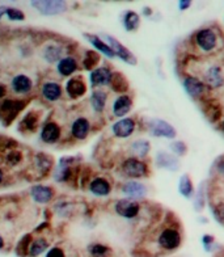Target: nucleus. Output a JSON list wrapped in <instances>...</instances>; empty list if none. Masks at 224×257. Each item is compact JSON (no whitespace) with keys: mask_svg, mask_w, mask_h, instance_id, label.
<instances>
[{"mask_svg":"<svg viewBox=\"0 0 224 257\" xmlns=\"http://www.w3.org/2000/svg\"><path fill=\"white\" fill-rule=\"evenodd\" d=\"M84 37L87 38V40H88L96 49H99L101 53H104L106 57H109V58L116 57V54H114V51L112 50V48H110L108 44H105V42H104V41H102L99 36H93V34H85Z\"/></svg>","mask_w":224,"mask_h":257,"instance_id":"23","label":"nucleus"},{"mask_svg":"<svg viewBox=\"0 0 224 257\" xmlns=\"http://www.w3.org/2000/svg\"><path fill=\"white\" fill-rule=\"evenodd\" d=\"M76 68H78V63L71 57L63 58L58 63V72L63 76H70V75L76 71Z\"/></svg>","mask_w":224,"mask_h":257,"instance_id":"25","label":"nucleus"},{"mask_svg":"<svg viewBox=\"0 0 224 257\" xmlns=\"http://www.w3.org/2000/svg\"><path fill=\"white\" fill-rule=\"evenodd\" d=\"M88 252L92 257H110L112 256V249L104 244L95 243L88 247Z\"/></svg>","mask_w":224,"mask_h":257,"instance_id":"31","label":"nucleus"},{"mask_svg":"<svg viewBox=\"0 0 224 257\" xmlns=\"http://www.w3.org/2000/svg\"><path fill=\"white\" fill-rule=\"evenodd\" d=\"M46 257H66L65 256V252H63V249H61V248H51L50 250L48 252V254H46Z\"/></svg>","mask_w":224,"mask_h":257,"instance_id":"41","label":"nucleus"},{"mask_svg":"<svg viewBox=\"0 0 224 257\" xmlns=\"http://www.w3.org/2000/svg\"><path fill=\"white\" fill-rule=\"evenodd\" d=\"M102 38L108 41V45L110 46V48H112V50L114 51V54H116L117 57L121 58V59H122V61H125L126 63L135 66L136 62H138L136 61V58L134 57L133 53H131L129 49H126L118 40H116V38L112 37V36H106V34H104V36H102Z\"/></svg>","mask_w":224,"mask_h":257,"instance_id":"5","label":"nucleus"},{"mask_svg":"<svg viewBox=\"0 0 224 257\" xmlns=\"http://www.w3.org/2000/svg\"><path fill=\"white\" fill-rule=\"evenodd\" d=\"M221 127H223V130H224V119H223V123H221Z\"/></svg>","mask_w":224,"mask_h":257,"instance_id":"48","label":"nucleus"},{"mask_svg":"<svg viewBox=\"0 0 224 257\" xmlns=\"http://www.w3.org/2000/svg\"><path fill=\"white\" fill-rule=\"evenodd\" d=\"M97 62H99V55L96 54V53H93V51H89V53H87V57H85V61H84L85 68L91 70V68L93 67V66L97 63Z\"/></svg>","mask_w":224,"mask_h":257,"instance_id":"37","label":"nucleus"},{"mask_svg":"<svg viewBox=\"0 0 224 257\" xmlns=\"http://www.w3.org/2000/svg\"><path fill=\"white\" fill-rule=\"evenodd\" d=\"M21 160V154L19 151H11L7 156V162L11 166H16Z\"/></svg>","mask_w":224,"mask_h":257,"instance_id":"39","label":"nucleus"},{"mask_svg":"<svg viewBox=\"0 0 224 257\" xmlns=\"http://www.w3.org/2000/svg\"><path fill=\"white\" fill-rule=\"evenodd\" d=\"M200 80L210 89L224 87V70L217 63H208L200 72Z\"/></svg>","mask_w":224,"mask_h":257,"instance_id":"1","label":"nucleus"},{"mask_svg":"<svg viewBox=\"0 0 224 257\" xmlns=\"http://www.w3.org/2000/svg\"><path fill=\"white\" fill-rule=\"evenodd\" d=\"M122 192L130 198H143L147 194V188L138 181H127L123 184Z\"/></svg>","mask_w":224,"mask_h":257,"instance_id":"14","label":"nucleus"},{"mask_svg":"<svg viewBox=\"0 0 224 257\" xmlns=\"http://www.w3.org/2000/svg\"><path fill=\"white\" fill-rule=\"evenodd\" d=\"M32 197L33 200L38 203H46L51 200L53 197V190L49 186L37 185L32 189Z\"/></svg>","mask_w":224,"mask_h":257,"instance_id":"20","label":"nucleus"},{"mask_svg":"<svg viewBox=\"0 0 224 257\" xmlns=\"http://www.w3.org/2000/svg\"><path fill=\"white\" fill-rule=\"evenodd\" d=\"M32 6L44 15H57L66 10L65 2H33Z\"/></svg>","mask_w":224,"mask_h":257,"instance_id":"9","label":"nucleus"},{"mask_svg":"<svg viewBox=\"0 0 224 257\" xmlns=\"http://www.w3.org/2000/svg\"><path fill=\"white\" fill-rule=\"evenodd\" d=\"M144 11H146V12H144V15H147V16L152 14V10H149V8H147V7L144 8Z\"/></svg>","mask_w":224,"mask_h":257,"instance_id":"45","label":"nucleus"},{"mask_svg":"<svg viewBox=\"0 0 224 257\" xmlns=\"http://www.w3.org/2000/svg\"><path fill=\"white\" fill-rule=\"evenodd\" d=\"M46 249H48V241L45 239H37V240H34L32 243L31 248H29V254L32 257H37L44 253Z\"/></svg>","mask_w":224,"mask_h":257,"instance_id":"32","label":"nucleus"},{"mask_svg":"<svg viewBox=\"0 0 224 257\" xmlns=\"http://www.w3.org/2000/svg\"><path fill=\"white\" fill-rule=\"evenodd\" d=\"M178 190L182 194L183 197L186 198H190L194 193L193 184H191V180L189 177V175H182L180 179V183H178Z\"/></svg>","mask_w":224,"mask_h":257,"instance_id":"29","label":"nucleus"},{"mask_svg":"<svg viewBox=\"0 0 224 257\" xmlns=\"http://www.w3.org/2000/svg\"><path fill=\"white\" fill-rule=\"evenodd\" d=\"M59 137H61V128L54 122H49L42 128L41 139L45 143H55Z\"/></svg>","mask_w":224,"mask_h":257,"instance_id":"16","label":"nucleus"},{"mask_svg":"<svg viewBox=\"0 0 224 257\" xmlns=\"http://www.w3.org/2000/svg\"><path fill=\"white\" fill-rule=\"evenodd\" d=\"M42 55H44V58L49 63H54V62H57L61 58L62 48L58 46V45H49V46L45 48L44 54Z\"/></svg>","mask_w":224,"mask_h":257,"instance_id":"28","label":"nucleus"},{"mask_svg":"<svg viewBox=\"0 0 224 257\" xmlns=\"http://www.w3.org/2000/svg\"><path fill=\"white\" fill-rule=\"evenodd\" d=\"M3 245H4V240H3V237L0 236V249H2V248H3Z\"/></svg>","mask_w":224,"mask_h":257,"instance_id":"46","label":"nucleus"},{"mask_svg":"<svg viewBox=\"0 0 224 257\" xmlns=\"http://www.w3.org/2000/svg\"><path fill=\"white\" fill-rule=\"evenodd\" d=\"M212 214H214L215 219L217 222H220V223L224 224V203H217L212 207Z\"/></svg>","mask_w":224,"mask_h":257,"instance_id":"38","label":"nucleus"},{"mask_svg":"<svg viewBox=\"0 0 224 257\" xmlns=\"http://www.w3.org/2000/svg\"><path fill=\"white\" fill-rule=\"evenodd\" d=\"M112 71L106 67H99L93 70L91 74V84L93 87H101V85L110 84L112 80Z\"/></svg>","mask_w":224,"mask_h":257,"instance_id":"11","label":"nucleus"},{"mask_svg":"<svg viewBox=\"0 0 224 257\" xmlns=\"http://www.w3.org/2000/svg\"><path fill=\"white\" fill-rule=\"evenodd\" d=\"M149 150H151V145H149L148 141H144V139L135 141V142L131 145V151H133L138 158H144V156H147V154L149 153Z\"/></svg>","mask_w":224,"mask_h":257,"instance_id":"30","label":"nucleus"},{"mask_svg":"<svg viewBox=\"0 0 224 257\" xmlns=\"http://www.w3.org/2000/svg\"><path fill=\"white\" fill-rule=\"evenodd\" d=\"M194 42L199 48L200 51L211 53L217 46V36L215 33V31H212L210 28H204V29H200V31H198L195 33Z\"/></svg>","mask_w":224,"mask_h":257,"instance_id":"2","label":"nucleus"},{"mask_svg":"<svg viewBox=\"0 0 224 257\" xmlns=\"http://www.w3.org/2000/svg\"><path fill=\"white\" fill-rule=\"evenodd\" d=\"M42 93L48 100L50 101H57L58 98H61L62 96V88L61 85L55 81H48L45 83L44 87H42Z\"/></svg>","mask_w":224,"mask_h":257,"instance_id":"21","label":"nucleus"},{"mask_svg":"<svg viewBox=\"0 0 224 257\" xmlns=\"http://www.w3.org/2000/svg\"><path fill=\"white\" fill-rule=\"evenodd\" d=\"M149 133L153 137H164V138L173 139L176 138L177 133L174 127L168 122L163 121V119H153L149 123Z\"/></svg>","mask_w":224,"mask_h":257,"instance_id":"8","label":"nucleus"},{"mask_svg":"<svg viewBox=\"0 0 224 257\" xmlns=\"http://www.w3.org/2000/svg\"><path fill=\"white\" fill-rule=\"evenodd\" d=\"M133 108V100L127 95H121L116 98L113 104V114L116 117H123Z\"/></svg>","mask_w":224,"mask_h":257,"instance_id":"12","label":"nucleus"},{"mask_svg":"<svg viewBox=\"0 0 224 257\" xmlns=\"http://www.w3.org/2000/svg\"><path fill=\"white\" fill-rule=\"evenodd\" d=\"M170 149H172V151H173L174 154H177L178 156L186 155L187 153L186 145L183 142H181V141H177V142L172 143V145H170Z\"/></svg>","mask_w":224,"mask_h":257,"instance_id":"36","label":"nucleus"},{"mask_svg":"<svg viewBox=\"0 0 224 257\" xmlns=\"http://www.w3.org/2000/svg\"><path fill=\"white\" fill-rule=\"evenodd\" d=\"M24 106V102L15 101V100H7L0 105V115L2 118H7L8 121L15 118V115L20 112Z\"/></svg>","mask_w":224,"mask_h":257,"instance_id":"13","label":"nucleus"},{"mask_svg":"<svg viewBox=\"0 0 224 257\" xmlns=\"http://www.w3.org/2000/svg\"><path fill=\"white\" fill-rule=\"evenodd\" d=\"M204 106H206V108H204V113L207 114V117L211 121H217V119L220 118V108H219V105L206 102Z\"/></svg>","mask_w":224,"mask_h":257,"instance_id":"33","label":"nucleus"},{"mask_svg":"<svg viewBox=\"0 0 224 257\" xmlns=\"http://www.w3.org/2000/svg\"><path fill=\"white\" fill-rule=\"evenodd\" d=\"M106 100H108V95L106 92L101 91V89H97L92 93L91 96V104L92 108L95 109L97 113H101L104 109H105Z\"/></svg>","mask_w":224,"mask_h":257,"instance_id":"24","label":"nucleus"},{"mask_svg":"<svg viewBox=\"0 0 224 257\" xmlns=\"http://www.w3.org/2000/svg\"><path fill=\"white\" fill-rule=\"evenodd\" d=\"M191 6V2H189V0H185V2H180V4H178V7H180V10H186V8H189Z\"/></svg>","mask_w":224,"mask_h":257,"instance_id":"42","label":"nucleus"},{"mask_svg":"<svg viewBox=\"0 0 224 257\" xmlns=\"http://www.w3.org/2000/svg\"><path fill=\"white\" fill-rule=\"evenodd\" d=\"M122 171L127 177L133 179H140L144 177L148 172V167L143 160L136 159V158H130L126 159L122 164Z\"/></svg>","mask_w":224,"mask_h":257,"instance_id":"4","label":"nucleus"},{"mask_svg":"<svg viewBox=\"0 0 224 257\" xmlns=\"http://www.w3.org/2000/svg\"><path fill=\"white\" fill-rule=\"evenodd\" d=\"M3 177H4L3 171H2V169H0V183H2V181H3Z\"/></svg>","mask_w":224,"mask_h":257,"instance_id":"47","label":"nucleus"},{"mask_svg":"<svg viewBox=\"0 0 224 257\" xmlns=\"http://www.w3.org/2000/svg\"><path fill=\"white\" fill-rule=\"evenodd\" d=\"M123 25L127 32L136 31L140 25V17L139 15L134 12V11H129L123 17Z\"/></svg>","mask_w":224,"mask_h":257,"instance_id":"26","label":"nucleus"},{"mask_svg":"<svg viewBox=\"0 0 224 257\" xmlns=\"http://www.w3.org/2000/svg\"><path fill=\"white\" fill-rule=\"evenodd\" d=\"M66 89H67L68 95L71 96V97L76 98L84 95L85 91H87V87H85L84 81L80 80V79L78 78H75L68 81Z\"/></svg>","mask_w":224,"mask_h":257,"instance_id":"22","label":"nucleus"},{"mask_svg":"<svg viewBox=\"0 0 224 257\" xmlns=\"http://www.w3.org/2000/svg\"><path fill=\"white\" fill-rule=\"evenodd\" d=\"M110 85H112V88L116 92H125L129 89V83H127L126 78L121 74V72L113 74L112 80H110Z\"/></svg>","mask_w":224,"mask_h":257,"instance_id":"27","label":"nucleus"},{"mask_svg":"<svg viewBox=\"0 0 224 257\" xmlns=\"http://www.w3.org/2000/svg\"><path fill=\"white\" fill-rule=\"evenodd\" d=\"M12 89H14L16 93L19 95H24L32 89V80L31 78H28L27 75H16L14 79H12Z\"/></svg>","mask_w":224,"mask_h":257,"instance_id":"15","label":"nucleus"},{"mask_svg":"<svg viewBox=\"0 0 224 257\" xmlns=\"http://www.w3.org/2000/svg\"><path fill=\"white\" fill-rule=\"evenodd\" d=\"M89 190H91L93 194L100 197L108 196L110 190H112V186L108 183V180L102 179V177H97L89 185Z\"/></svg>","mask_w":224,"mask_h":257,"instance_id":"18","label":"nucleus"},{"mask_svg":"<svg viewBox=\"0 0 224 257\" xmlns=\"http://www.w3.org/2000/svg\"><path fill=\"white\" fill-rule=\"evenodd\" d=\"M159 247L164 250H174L181 245V235L176 228H165L160 232L157 239Z\"/></svg>","mask_w":224,"mask_h":257,"instance_id":"3","label":"nucleus"},{"mask_svg":"<svg viewBox=\"0 0 224 257\" xmlns=\"http://www.w3.org/2000/svg\"><path fill=\"white\" fill-rule=\"evenodd\" d=\"M183 88L193 98H202L206 93V84L197 76H186L183 80Z\"/></svg>","mask_w":224,"mask_h":257,"instance_id":"7","label":"nucleus"},{"mask_svg":"<svg viewBox=\"0 0 224 257\" xmlns=\"http://www.w3.org/2000/svg\"><path fill=\"white\" fill-rule=\"evenodd\" d=\"M156 163L159 167H161V168H165V169H169V171H177V169H178V167H180L178 159L168 153L157 154Z\"/></svg>","mask_w":224,"mask_h":257,"instance_id":"19","label":"nucleus"},{"mask_svg":"<svg viewBox=\"0 0 224 257\" xmlns=\"http://www.w3.org/2000/svg\"><path fill=\"white\" fill-rule=\"evenodd\" d=\"M214 236H211V235H204V236L202 237V243H203V247L206 248V250L211 249V245L214 244Z\"/></svg>","mask_w":224,"mask_h":257,"instance_id":"40","label":"nucleus"},{"mask_svg":"<svg viewBox=\"0 0 224 257\" xmlns=\"http://www.w3.org/2000/svg\"><path fill=\"white\" fill-rule=\"evenodd\" d=\"M217 172L224 177V159H221L220 162L217 163Z\"/></svg>","mask_w":224,"mask_h":257,"instance_id":"43","label":"nucleus"},{"mask_svg":"<svg viewBox=\"0 0 224 257\" xmlns=\"http://www.w3.org/2000/svg\"><path fill=\"white\" fill-rule=\"evenodd\" d=\"M6 15H7L8 19L12 21H23L25 19L24 14H23L20 10H16V8H8L7 7Z\"/></svg>","mask_w":224,"mask_h":257,"instance_id":"35","label":"nucleus"},{"mask_svg":"<svg viewBox=\"0 0 224 257\" xmlns=\"http://www.w3.org/2000/svg\"><path fill=\"white\" fill-rule=\"evenodd\" d=\"M4 95H6V88H4V85H0V97Z\"/></svg>","mask_w":224,"mask_h":257,"instance_id":"44","label":"nucleus"},{"mask_svg":"<svg viewBox=\"0 0 224 257\" xmlns=\"http://www.w3.org/2000/svg\"><path fill=\"white\" fill-rule=\"evenodd\" d=\"M89 128H91V123H89L88 119L80 117V118L75 119V122L72 123V136L76 139H85L88 136Z\"/></svg>","mask_w":224,"mask_h":257,"instance_id":"17","label":"nucleus"},{"mask_svg":"<svg viewBox=\"0 0 224 257\" xmlns=\"http://www.w3.org/2000/svg\"><path fill=\"white\" fill-rule=\"evenodd\" d=\"M23 128H28V130H34L37 126V117L34 115V113H29L25 115V118L21 122Z\"/></svg>","mask_w":224,"mask_h":257,"instance_id":"34","label":"nucleus"},{"mask_svg":"<svg viewBox=\"0 0 224 257\" xmlns=\"http://www.w3.org/2000/svg\"><path fill=\"white\" fill-rule=\"evenodd\" d=\"M116 211L118 215L126 218V219H134L139 214L140 205L139 202H136L131 198H125V200H119L116 203Z\"/></svg>","mask_w":224,"mask_h":257,"instance_id":"6","label":"nucleus"},{"mask_svg":"<svg viewBox=\"0 0 224 257\" xmlns=\"http://www.w3.org/2000/svg\"><path fill=\"white\" fill-rule=\"evenodd\" d=\"M113 133L117 138H127L135 130V121L133 118H123L116 122L112 127Z\"/></svg>","mask_w":224,"mask_h":257,"instance_id":"10","label":"nucleus"}]
</instances>
